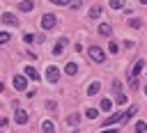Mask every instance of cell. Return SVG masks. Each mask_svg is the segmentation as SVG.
Masks as SVG:
<instances>
[{
    "instance_id": "cell-10",
    "label": "cell",
    "mask_w": 147,
    "mask_h": 133,
    "mask_svg": "<svg viewBox=\"0 0 147 133\" xmlns=\"http://www.w3.org/2000/svg\"><path fill=\"white\" fill-rule=\"evenodd\" d=\"M32 7H34V2H32V0H23V2L18 5V9H21V11H32Z\"/></svg>"
},
{
    "instance_id": "cell-23",
    "label": "cell",
    "mask_w": 147,
    "mask_h": 133,
    "mask_svg": "<svg viewBox=\"0 0 147 133\" xmlns=\"http://www.w3.org/2000/svg\"><path fill=\"white\" fill-rule=\"evenodd\" d=\"M136 110H138V108H136V105H131V108H129V110L124 112V119H131V117L136 115Z\"/></svg>"
},
{
    "instance_id": "cell-3",
    "label": "cell",
    "mask_w": 147,
    "mask_h": 133,
    "mask_svg": "<svg viewBox=\"0 0 147 133\" xmlns=\"http://www.w3.org/2000/svg\"><path fill=\"white\" fill-rule=\"evenodd\" d=\"M46 78H48V83H57V80H60V71H57V66L51 64V66L46 69Z\"/></svg>"
},
{
    "instance_id": "cell-31",
    "label": "cell",
    "mask_w": 147,
    "mask_h": 133,
    "mask_svg": "<svg viewBox=\"0 0 147 133\" xmlns=\"http://www.w3.org/2000/svg\"><path fill=\"white\" fill-rule=\"evenodd\" d=\"M113 92H117V94H119V83H117V80H113Z\"/></svg>"
},
{
    "instance_id": "cell-18",
    "label": "cell",
    "mask_w": 147,
    "mask_h": 133,
    "mask_svg": "<svg viewBox=\"0 0 147 133\" xmlns=\"http://www.w3.org/2000/svg\"><path fill=\"white\" fill-rule=\"evenodd\" d=\"M110 108H113V101H110V99H101V110H106V112H108Z\"/></svg>"
},
{
    "instance_id": "cell-17",
    "label": "cell",
    "mask_w": 147,
    "mask_h": 133,
    "mask_svg": "<svg viewBox=\"0 0 147 133\" xmlns=\"http://www.w3.org/2000/svg\"><path fill=\"white\" fill-rule=\"evenodd\" d=\"M136 133H147V122H142V119H140V122L136 124Z\"/></svg>"
},
{
    "instance_id": "cell-2",
    "label": "cell",
    "mask_w": 147,
    "mask_h": 133,
    "mask_svg": "<svg viewBox=\"0 0 147 133\" xmlns=\"http://www.w3.org/2000/svg\"><path fill=\"white\" fill-rule=\"evenodd\" d=\"M55 23H57V21H55L53 14H44V18H41V28H44V30H53Z\"/></svg>"
},
{
    "instance_id": "cell-8",
    "label": "cell",
    "mask_w": 147,
    "mask_h": 133,
    "mask_svg": "<svg viewBox=\"0 0 147 133\" xmlns=\"http://www.w3.org/2000/svg\"><path fill=\"white\" fill-rule=\"evenodd\" d=\"M25 76H28V78H32V80H39V71H37L32 64H28V66H25Z\"/></svg>"
},
{
    "instance_id": "cell-12",
    "label": "cell",
    "mask_w": 147,
    "mask_h": 133,
    "mask_svg": "<svg viewBox=\"0 0 147 133\" xmlns=\"http://www.w3.org/2000/svg\"><path fill=\"white\" fill-rule=\"evenodd\" d=\"M64 71H67L69 76H76V71H78V64H76V62H67V66H64Z\"/></svg>"
},
{
    "instance_id": "cell-15",
    "label": "cell",
    "mask_w": 147,
    "mask_h": 133,
    "mask_svg": "<svg viewBox=\"0 0 147 133\" xmlns=\"http://www.w3.org/2000/svg\"><path fill=\"white\" fill-rule=\"evenodd\" d=\"M99 89H101V85H99V83H96V80H94V83H92V85H90V87H87V94H90V96H94V94H96V92H99Z\"/></svg>"
},
{
    "instance_id": "cell-25",
    "label": "cell",
    "mask_w": 147,
    "mask_h": 133,
    "mask_svg": "<svg viewBox=\"0 0 147 133\" xmlns=\"http://www.w3.org/2000/svg\"><path fill=\"white\" fill-rule=\"evenodd\" d=\"M80 5H83V0H69V7H71V9H78Z\"/></svg>"
},
{
    "instance_id": "cell-20",
    "label": "cell",
    "mask_w": 147,
    "mask_h": 133,
    "mask_svg": "<svg viewBox=\"0 0 147 133\" xmlns=\"http://www.w3.org/2000/svg\"><path fill=\"white\" fill-rule=\"evenodd\" d=\"M142 64H145V62H142V60H138V62H136V64H133V76H138V73H140V71H142Z\"/></svg>"
},
{
    "instance_id": "cell-24",
    "label": "cell",
    "mask_w": 147,
    "mask_h": 133,
    "mask_svg": "<svg viewBox=\"0 0 147 133\" xmlns=\"http://www.w3.org/2000/svg\"><path fill=\"white\" fill-rule=\"evenodd\" d=\"M117 50H119V46H117L115 41H110V44H108V53H113V55H115Z\"/></svg>"
},
{
    "instance_id": "cell-36",
    "label": "cell",
    "mask_w": 147,
    "mask_h": 133,
    "mask_svg": "<svg viewBox=\"0 0 147 133\" xmlns=\"http://www.w3.org/2000/svg\"><path fill=\"white\" fill-rule=\"evenodd\" d=\"M140 2H142V5H147V0H140Z\"/></svg>"
},
{
    "instance_id": "cell-4",
    "label": "cell",
    "mask_w": 147,
    "mask_h": 133,
    "mask_svg": "<svg viewBox=\"0 0 147 133\" xmlns=\"http://www.w3.org/2000/svg\"><path fill=\"white\" fill-rule=\"evenodd\" d=\"M2 23H5V25H11V28H16V25H18V18H16L11 11H5V14H2Z\"/></svg>"
},
{
    "instance_id": "cell-22",
    "label": "cell",
    "mask_w": 147,
    "mask_h": 133,
    "mask_svg": "<svg viewBox=\"0 0 147 133\" xmlns=\"http://www.w3.org/2000/svg\"><path fill=\"white\" fill-rule=\"evenodd\" d=\"M140 25H142V21H140V18H131V21H129V28H136V30H138Z\"/></svg>"
},
{
    "instance_id": "cell-9",
    "label": "cell",
    "mask_w": 147,
    "mask_h": 133,
    "mask_svg": "<svg viewBox=\"0 0 147 133\" xmlns=\"http://www.w3.org/2000/svg\"><path fill=\"white\" fill-rule=\"evenodd\" d=\"M122 117H124V115L115 112V115H110L108 119H103V126H110V124H115V122H122Z\"/></svg>"
},
{
    "instance_id": "cell-32",
    "label": "cell",
    "mask_w": 147,
    "mask_h": 133,
    "mask_svg": "<svg viewBox=\"0 0 147 133\" xmlns=\"http://www.w3.org/2000/svg\"><path fill=\"white\" fill-rule=\"evenodd\" d=\"M51 2H53V5H67L69 0H51Z\"/></svg>"
},
{
    "instance_id": "cell-7",
    "label": "cell",
    "mask_w": 147,
    "mask_h": 133,
    "mask_svg": "<svg viewBox=\"0 0 147 133\" xmlns=\"http://www.w3.org/2000/svg\"><path fill=\"white\" fill-rule=\"evenodd\" d=\"M14 119H16L18 124H28V112H25V110H21V108H16V115H14Z\"/></svg>"
},
{
    "instance_id": "cell-11",
    "label": "cell",
    "mask_w": 147,
    "mask_h": 133,
    "mask_svg": "<svg viewBox=\"0 0 147 133\" xmlns=\"http://www.w3.org/2000/svg\"><path fill=\"white\" fill-rule=\"evenodd\" d=\"M99 32H101L103 37H110V34H113V28H110L108 23H101V25H99Z\"/></svg>"
},
{
    "instance_id": "cell-34",
    "label": "cell",
    "mask_w": 147,
    "mask_h": 133,
    "mask_svg": "<svg viewBox=\"0 0 147 133\" xmlns=\"http://www.w3.org/2000/svg\"><path fill=\"white\" fill-rule=\"evenodd\" d=\"M103 133H117V131H115V128H113V131H103Z\"/></svg>"
},
{
    "instance_id": "cell-21",
    "label": "cell",
    "mask_w": 147,
    "mask_h": 133,
    "mask_svg": "<svg viewBox=\"0 0 147 133\" xmlns=\"http://www.w3.org/2000/svg\"><path fill=\"white\" fill-rule=\"evenodd\" d=\"M124 7V0H110V9H122Z\"/></svg>"
},
{
    "instance_id": "cell-27",
    "label": "cell",
    "mask_w": 147,
    "mask_h": 133,
    "mask_svg": "<svg viewBox=\"0 0 147 133\" xmlns=\"http://www.w3.org/2000/svg\"><path fill=\"white\" fill-rule=\"evenodd\" d=\"M129 85H131V89H138V78L131 76V83H129Z\"/></svg>"
},
{
    "instance_id": "cell-13",
    "label": "cell",
    "mask_w": 147,
    "mask_h": 133,
    "mask_svg": "<svg viewBox=\"0 0 147 133\" xmlns=\"http://www.w3.org/2000/svg\"><path fill=\"white\" fill-rule=\"evenodd\" d=\"M41 131H44V133H55V126H53V122H51V119H46V122L41 124Z\"/></svg>"
},
{
    "instance_id": "cell-28",
    "label": "cell",
    "mask_w": 147,
    "mask_h": 133,
    "mask_svg": "<svg viewBox=\"0 0 147 133\" xmlns=\"http://www.w3.org/2000/svg\"><path fill=\"white\" fill-rule=\"evenodd\" d=\"M115 103H119V105L126 103V96H124V94H117V101H115Z\"/></svg>"
},
{
    "instance_id": "cell-6",
    "label": "cell",
    "mask_w": 147,
    "mask_h": 133,
    "mask_svg": "<svg viewBox=\"0 0 147 133\" xmlns=\"http://www.w3.org/2000/svg\"><path fill=\"white\" fill-rule=\"evenodd\" d=\"M14 87H16L18 92L28 89V80H25V76H14Z\"/></svg>"
},
{
    "instance_id": "cell-35",
    "label": "cell",
    "mask_w": 147,
    "mask_h": 133,
    "mask_svg": "<svg viewBox=\"0 0 147 133\" xmlns=\"http://www.w3.org/2000/svg\"><path fill=\"white\" fill-rule=\"evenodd\" d=\"M2 89H5V85H2V83H0V92H2Z\"/></svg>"
},
{
    "instance_id": "cell-29",
    "label": "cell",
    "mask_w": 147,
    "mask_h": 133,
    "mask_svg": "<svg viewBox=\"0 0 147 133\" xmlns=\"http://www.w3.org/2000/svg\"><path fill=\"white\" fill-rule=\"evenodd\" d=\"M23 39H25V44H32V41H34V34H25Z\"/></svg>"
},
{
    "instance_id": "cell-37",
    "label": "cell",
    "mask_w": 147,
    "mask_h": 133,
    "mask_svg": "<svg viewBox=\"0 0 147 133\" xmlns=\"http://www.w3.org/2000/svg\"><path fill=\"white\" fill-rule=\"evenodd\" d=\"M145 94H147V85H145Z\"/></svg>"
},
{
    "instance_id": "cell-26",
    "label": "cell",
    "mask_w": 147,
    "mask_h": 133,
    "mask_svg": "<svg viewBox=\"0 0 147 133\" xmlns=\"http://www.w3.org/2000/svg\"><path fill=\"white\" fill-rule=\"evenodd\" d=\"M9 41V32H0V46Z\"/></svg>"
},
{
    "instance_id": "cell-16",
    "label": "cell",
    "mask_w": 147,
    "mask_h": 133,
    "mask_svg": "<svg viewBox=\"0 0 147 133\" xmlns=\"http://www.w3.org/2000/svg\"><path fill=\"white\" fill-rule=\"evenodd\" d=\"M85 117H90V119H96V117H99V110H96V108H87V110H85Z\"/></svg>"
},
{
    "instance_id": "cell-14",
    "label": "cell",
    "mask_w": 147,
    "mask_h": 133,
    "mask_svg": "<svg viewBox=\"0 0 147 133\" xmlns=\"http://www.w3.org/2000/svg\"><path fill=\"white\" fill-rule=\"evenodd\" d=\"M78 119H80V115H78V112H71V115L67 117V124H69V126H76Z\"/></svg>"
},
{
    "instance_id": "cell-5",
    "label": "cell",
    "mask_w": 147,
    "mask_h": 133,
    "mask_svg": "<svg viewBox=\"0 0 147 133\" xmlns=\"http://www.w3.org/2000/svg\"><path fill=\"white\" fill-rule=\"evenodd\" d=\"M67 44H69V41H67V37H60V39H57V44H55V48H53V53H55V55H62V53H64V48H67Z\"/></svg>"
},
{
    "instance_id": "cell-33",
    "label": "cell",
    "mask_w": 147,
    "mask_h": 133,
    "mask_svg": "<svg viewBox=\"0 0 147 133\" xmlns=\"http://www.w3.org/2000/svg\"><path fill=\"white\" fill-rule=\"evenodd\" d=\"M5 126H7V119H5V117H0V128H5Z\"/></svg>"
},
{
    "instance_id": "cell-1",
    "label": "cell",
    "mask_w": 147,
    "mask_h": 133,
    "mask_svg": "<svg viewBox=\"0 0 147 133\" xmlns=\"http://www.w3.org/2000/svg\"><path fill=\"white\" fill-rule=\"evenodd\" d=\"M87 55H90V60H92V62H96V64H101V62L106 60V53H103V50H101L99 46H90Z\"/></svg>"
},
{
    "instance_id": "cell-19",
    "label": "cell",
    "mask_w": 147,
    "mask_h": 133,
    "mask_svg": "<svg viewBox=\"0 0 147 133\" xmlns=\"http://www.w3.org/2000/svg\"><path fill=\"white\" fill-rule=\"evenodd\" d=\"M101 16V7H92L90 9V18H99Z\"/></svg>"
},
{
    "instance_id": "cell-30",
    "label": "cell",
    "mask_w": 147,
    "mask_h": 133,
    "mask_svg": "<svg viewBox=\"0 0 147 133\" xmlns=\"http://www.w3.org/2000/svg\"><path fill=\"white\" fill-rule=\"evenodd\" d=\"M44 39H46L44 34H34V41H37V44H44Z\"/></svg>"
}]
</instances>
